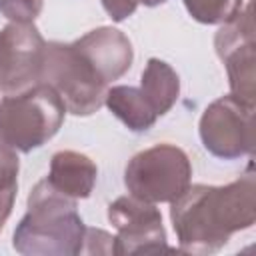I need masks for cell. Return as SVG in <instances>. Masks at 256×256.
Segmentation results:
<instances>
[{
  "label": "cell",
  "mask_w": 256,
  "mask_h": 256,
  "mask_svg": "<svg viewBox=\"0 0 256 256\" xmlns=\"http://www.w3.org/2000/svg\"><path fill=\"white\" fill-rule=\"evenodd\" d=\"M170 218L188 254H214L234 232L256 222V180L252 168L226 186H188L174 198Z\"/></svg>",
  "instance_id": "obj_1"
},
{
  "label": "cell",
  "mask_w": 256,
  "mask_h": 256,
  "mask_svg": "<svg viewBox=\"0 0 256 256\" xmlns=\"http://www.w3.org/2000/svg\"><path fill=\"white\" fill-rule=\"evenodd\" d=\"M84 232L76 200L44 178L28 196V210L14 230L12 246L24 256H76L82 250Z\"/></svg>",
  "instance_id": "obj_2"
},
{
  "label": "cell",
  "mask_w": 256,
  "mask_h": 256,
  "mask_svg": "<svg viewBox=\"0 0 256 256\" xmlns=\"http://www.w3.org/2000/svg\"><path fill=\"white\" fill-rule=\"evenodd\" d=\"M66 106L44 82L0 100V136L14 150L32 152L46 144L62 126Z\"/></svg>",
  "instance_id": "obj_3"
},
{
  "label": "cell",
  "mask_w": 256,
  "mask_h": 256,
  "mask_svg": "<svg viewBox=\"0 0 256 256\" xmlns=\"http://www.w3.org/2000/svg\"><path fill=\"white\" fill-rule=\"evenodd\" d=\"M40 82L54 88L74 116H88L104 104L108 82L92 68V64L74 48V44L48 42L44 46V60Z\"/></svg>",
  "instance_id": "obj_4"
},
{
  "label": "cell",
  "mask_w": 256,
  "mask_h": 256,
  "mask_svg": "<svg viewBox=\"0 0 256 256\" xmlns=\"http://www.w3.org/2000/svg\"><path fill=\"white\" fill-rule=\"evenodd\" d=\"M190 158L174 144H156L138 152L124 170L128 192L152 204L178 198L190 186Z\"/></svg>",
  "instance_id": "obj_5"
},
{
  "label": "cell",
  "mask_w": 256,
  "mask_h": 256,
  "mask_svg": "<svg viewBox=\"0 0 256 256\" xmlns=\"http://www.w3.org/2000/svg\"><path fill=\"white\" fill-rule=\"evenodd\" d=\"M204 148L224 160H234L254 150V106L228 94L214 100L200 118Z\"/></svg>",
  "instance_id": "obj_6"
},
{
  "label": "cell",
  "mask_w": 256,
  "mask_h": 256,
  "mask_svg": "<svg viewBox=\"0 0 256 256\" xmlns=\"http://www.w3.org/2000/svg\"><path fill=\"white\" fill-rule=\"evenodd\" d=\"M214 46L222 62L226 64L230 94L238 100L252 104L256 98V54H254V22L252 4L238 10L216 32Z\"/></svg>",
  "instance_id": "obj_7"
},
{
  "label": "cell",
  "mask_w": 256,
  "mask_h": 256,
  "mask_svg": "<svg viewBox=\"0 0 256 256\" xmlns=\"http://www.w3.org/2000/svg\"><path fill=\"white\" fill-rule=\"evenodd\" d=\"M44 46L32 22H10L0 30V92L4 96L40 82Z\"/></svg>",
  "instance_id": "obj_8"
},
{
  "label": "cell",
  "mask_w": 256,
  "mask_h": 256,
  "mask_svg": "<svg viewBox=\"0 0 256 256\" xmlns=\"http://www.w3.org/2000/svg\"><path fill=\"white\" fill-rule=\"evenodd\" d=\"M108 220L116 228L114 254H150L170 250L160 210L136 196H120L108 206Z\"/></svg>",
  "instance_id": "obj_9"
},
{
  "label": "cell",
  "mask_w": 256,
  "mask_h": 256,
  "mask_svg": "<svg viewBox=\"0 0 256 256\" xmlns=\"http://www.w3.org/2000/svg\"><path fill=\"white\" fill-rule=\"evenodd\" d=\"M72 44L92 64L104 82L118 80L130 68L134 58L128 36L112 26L96 28Z\"/></svg>",
  "instance_id": "obj_10"
},
{
  "label": "cell",
  "mask_w": 256,
  "mask_h": 256,
  "mask_svg": "<svg viewBox=\"0 0 256 256\" xmlns=\"http://www.w3.org/2000/svg\"><path fill=\"white\" fill-rule=\"evenodd\" d=\"M96 174L98 168L88 156L74 150H60L52 156L46 180L62 194L78 200L90 196L96 184Z\"/></svg>",
  "instance_id": "obj_11"
},
{
  "label": "cell",
  "mask_w": 256,
  "mask_h": 256,
  "mask_svg": "<svg viewBox=\"0 0 256 256\" xmlns=\"http://www.w3.org/2000/svg\"><path fill=\"white\" fill-rule=\"evenodd\" d=\"M104 104L110 108V112L122 120L130 130L144 132L154 126L156 112L144 98L140 88L134 86H112L106 90Z\"/></svg>",
  "instance_id": "obj_12"
},
{
  "label": "cell",
  "mask_w": 256,
  "mask_h": 256,
  "mask_svg": "<svg viewBox=\"0 0 256 256\" xmlns=\"http://www.w3.org/2000/svg\"><path fill=\"white\" fill-rule=\"evenodd\" d=\"M140 90L148 100V104L152 106V110L156 112V116H162L178 100L180 80L170 64L158 58H150L142 72Z\"/></svg>",
  "instance_id": "obj_13"
},
{
  "label": "cell",
  "mask_w": 256,
  "mask_h": 256,
  "mask_svg": "<svg viewBox=\"0 0 256 256\" xmlns=\"http://www.w3.org/2000/svg\"><path fill=\"white\" fill-rule=\"evenodd\" d=\"M18 156L16 150L0 136V230L4 228L18 190Z\"/></svg>",
  "instance_id": "obj_14"
},
{
  "label": "cell",
  "mask_w": 256,
  "mask_h": 256,
  "mask_svg": "<svg viewBox=\"0 0 256 256\" xmlns=\"http://www.w3.org/2000/svg\"><path fill=\"white\" fill-rule=\"evenodd\" d=\"M184 4L202 24H224L242 8V0H184Z\"/></svg>",
  "instance_id": "obj_15"
},
{
  "label": "cell",
  "mask_w": 256,
  "mask_h": 256,
  "mask_svg": "<svg viewBox=\"0 0 256 256\" xmlns=\"http://www.w3.org/2000/svg\"><path fill=\"white\" fill-rule=\"evenodd\" d=\"M42 10V0H0V12L12 22H32Z\"/></svg>",
  "instance_id": "obj_16"
},
{
  "label": "cell",
  "mask_w": 256,
  "mask_h": 256,
  "mask_svg": "<svg viewBox=\"0 0 256 256\" xmlns=\"http://www.w3.org/2000/svg\"><path fill=\"white\" fill-rule=\"evenodd\" d=\"M80 254H114V236L100 228H86Z\"/></svg>",
  "instance_id": "obj_17"
},
{
  "label": "cell",
  "mask_w": 256,
  "mask_h": 256,
  "mask_svg": "<svg viewBox=\"0 0 256 256\" xmlns=\"http://www.w3.org/2000/svg\"><path fill=\"white\" fill-rule=\"evenodd\" d=\"M138 4H140V0H102L104 10H106V12L110 14V18L116 20V22L128 18V16L136 10Z\"/></svg>",
  "instance_id": "obj_18"
},
{
  "label": "cell",
  "mask_w": 256,
  "mask_h": 256,
  "mask_svg": "<svg viewBox=\"0 0 256 256\" xmlns=\"http://www.w3.org/2000/svg\"><path fill=\"white\" fill-rule=\"evenodd\" d=\"M142 4H146V6H156V4H162V2H166V0H140Z\"/></svg>",
  "instance_id": "obj_19"
}]
</instances>
